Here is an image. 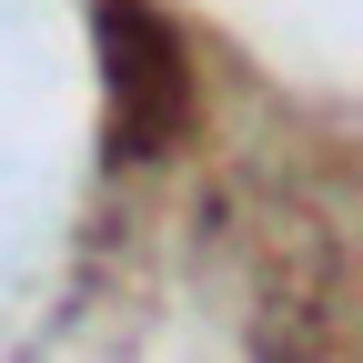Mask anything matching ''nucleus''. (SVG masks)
I'll use <instances>...</instances> for the list:
<instances>
[{
	"label": "nucleus",
	"instance_id": "obj_1",
	"mask_svg": "<svg viewBox=\"0 0 363 363\" xmlns=\"http://www.w3.org/2000/svg\"><path fill=\"white\" fill-rule=\"evenodd\" d=\"M101 51H111V152L121 162L172 152L182 121H192V61H182L172 21L142 11V0H111L101 11Z\"/></svg>",
	"mask_w": 363,
	"mask_h": 363
}]
</instances>
